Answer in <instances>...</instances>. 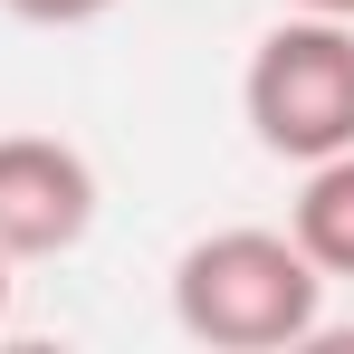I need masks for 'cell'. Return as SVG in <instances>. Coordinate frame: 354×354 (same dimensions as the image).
Here are the masks:
<instances>
[{
  "instance_id": "1",
  "label": "cell",
  "mask_w": 354,
  "mask_h": 354,
  "mask_svg": "<svg viewBox=\"0 0 354 354\" xmlns=\"http://www.w3.org/2000/svg\"><path fill=\"white\" fill-rule=\"evenodd\" d=\"M173 326L221 354H278L326 326V268L288 230H211L173 259Z\"/></svg>"
},
{
  "instance_id": "2",
  "label": "cell",
  "mask_w": 354,
  "mask_h": 354,
  "mask_svg": "<svg viewBox=\"0 0 354 354\" xmlns=\"http://www.w3.org/2000/svg\"><path fill=\"white\" fill-rule=\"evenodd\" d=\"M239 106L249 134L278 153V163H326L354 144V19H316L288 10L239 77Z\"/></svg>"
},
{
  "instance_id": "3",
  "label": "cell",
  "mask_w": 354,
  "mask_h": 354,
  "mask_svg": "<svg viewBox=\"0 0 354 354\" xmlns=\"http://www.w3.org/2000/svg\"><path fill=\"white\" fill-rule=\"evenodd\" d=\"M96 230V163L58 134H0V259H67Z\"/></svg>"
},
{
  "instance_id": "4",
  "label": "cell",
  "mask_w": 354,
  "mask_h": 354,
  "mask_svg": "<svg viewBox=\"0 0 354 354\" xmlns=\"http://www.w3.org/2000/svg\"><path fill=\"white\" fill-rule=\"evenodd\" d=\"M288 239L326 268V278H354V144L306 163L297 182V211H288Z\"/></svg>"
},
{
  "instance_id": "5",
  "label": "cell",
  "mask_w": 354,
  "mask_h": 354,
  "mask_svg": "<svg viewBox=\"0 0 354 354\" xmlns=\"http://www.w3.org/2000/svg\"><path fill=\"white\" fill-rule=\"evenodd\" d=\"M10 19H29V29H86V19H106L115 0H0Z\"/></svg>"
},
{
  "instance_id": "6",
  "label": "cell",
  "mask_w": 354,
  "mask_h": 354,
  "mask_svg": "<svg viewBox=\"0 0 354 354\" xmlns=\"http://www.w3.org/2000/svg\"><path fill=\"white\" fill-rule=\"evenodd\" d=\"M288 10H316V19H354V0H288Z\"/></svg>"
},
{
  "instance_id": "7",
  "label": "cell",
  "mask_w": 354,
  "mask_h": 354,
  "mask_svg": "<svg viewBox=\"0 0 354 354\" xmlns=\"http://www.w3.org/2000/svg\"><path fill=\"white\" fill-rule=\"evenodd\" d=\"M0 316H10V259H0Z\"/></svg>"
}]
</instances>
